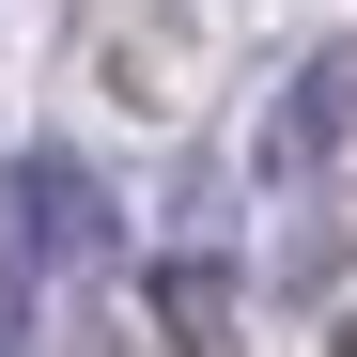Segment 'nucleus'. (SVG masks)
I'll return each instance as SVG.
<instances>
[{
    "instance_id": "1",
    "label": "nucleus",
    "mask_w": 357,
    "mask_h": 357,
    "mask_svg": "<svg viewBox=\"0 0 357 357\" xmlns=\"http://www.w3.org/2000/svg\"><path fill=\"white\" fill-rule=\"evenodd\" d=\"M342 140H357V47H311V63L280 78V109H264V171H280V187H311Z\"/></svg>"
},
{
    "instance_id": "2",
    "label": "nucleus",
    "mask_w": 357,
    "mask_h": 357,
    "mask_svg": "<svg viewBox=\"0 0 357 357\" xmlns=\"http://www.w3.org/2000/svg\"><path fill=\"white\" fill-rule=\"evenodd\" d=\"M0 202L31 218V249H47V280H63V264H93V249H109V187H93L78 155H16V171H0Z\"/></svg>"
},
{
    "instance_id": "3",
    "label": "nucleus",
    "mask_w": 357,
    "mask_h": 357,
    "mask_svg": "<svg viewBox=\"0 0 357 357\" xmlns=\"http://www.w3.org/2000/svg\"><path fill=\"white\" fill-rule=\"evenodd\" d=\"M155 311H171V342H187V357H218V342H233V280H218V264H171Z\"/></svg>"
},
{
    "instance_id": "4",
    "label": "nucleus",
    "mask_w": 357,
    "mask_h": 357,
    "mask_svg": "<svg viewBox=\"0 0 357 357\" xmlns=\"http://www.w3.org/2000/svg\"><path fill=\"white\" fill-rule=\"evenodd\" d=\"M31 295H47V249H31V218L0 202V357H31Z\"/></svg>"
}]
</instances>
